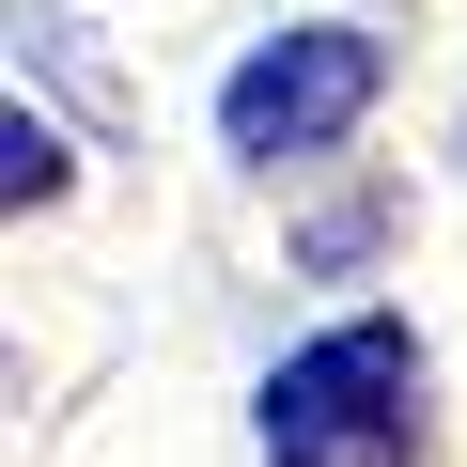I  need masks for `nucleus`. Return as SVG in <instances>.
Wrapping results in <instances>:
<instances>
[{"mask_svg": "<svg viewBox=\"0 0 467 467\" xmlns=\"http://www.w3.org/2000/svg\"><path fill=\"white\" fill-rule=\"evenodd\" d=\"M374 78H389V47H374L358 16H296V32H265L250 63L218 78V156H250V171L327 156V140L374 109Z\"/></svg>", "mask_w": 467, "mask_h": 467, "instance_id": "obj_2", "label": "nucleus"}, {"mask_svg": "<svg viewBox=\"0 0 467 467\" xmlns=\"http://www.w3.org/2000/svg\"><path fill=\"white\" fill-rule=\"evenodd\" d=\"M451 156H467V140H451Z\"/></svg>", "mask_w": 467, "mask_h": 467, "instance_id": "obj_4", "label": "nucleus"}, {"mask_svg": "<svg viewBox=\"0 0 467 467\" xmlns=\"http://www.w3.org/2000/svg\"><path fill=\"white\" fill-rule=\"evenodd\" d=\"M63 187H78V156H63V125H32V109H16V125H0V202L32 218V202H63Z\"/></svg>", "mask_w": 467, "mask_h": 467, "instance_id": "obj_3", "label": "nucleus"}, {"mask_svg": "<svg viewBox=\"0 0 467 467\" xmlns=\"http://www.w3.org/2000/svg\"><path fill=\"white\" fill-rule=\"evenodd\" d=\"M265 467H420V343L389 312L312 327L265 374Z\"/></svg>", "mask_w": 467, "mask_h": 467, "instance_id": "obj_1", "label": "nucleus"}]
</instances>
